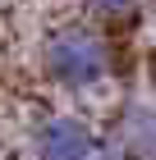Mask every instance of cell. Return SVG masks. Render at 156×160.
<instances>
[{
  "label": "cell",
  "mask_w": 156,
  "mask_h": 160,
  "mask_svg": "<svg viewBox=\"0 0 156 160\" xmlns=\"http://www.w3.org/2000/svg\"><path fill=\"white\" fill-rule=\"evenodd\" d=\"M115 151L156 160V110H147V105L124 110L120 123H115Z\"/></svg>",
  "instance_id": "3957f363"
},
{
  "label": "cell",
  "mask_w": 156,
  "mask_h": 160,
  "mask_svg": "<svg viewBox=\"0 0 156 160\" xmlns=\"http://www.w3.org/2000/svg\"><path fill=\"white\" fill-rule=\"evenodd\" d=\"M106 142L73 114H51L32 128V156L37 160H96Z\"/></svg>",
  "instance_id": "7a4b0ae2"
},
{
  "label": "cell",
  "mask_w": 156,
  "mask_h": 160,
  "mask_svg": "<svg viewBox=\"0 0 156 160\" xmlns=\"http://www.w3.org/2000/svg\"><path fill=\"white\" fill-rule=\"evenodd\" d=\"M41 69L60 87H96L110 73V46L96 28H55L41 46Z\"/></svg>",
  "instance_id": "6da1fadb"
}]
</instances>
